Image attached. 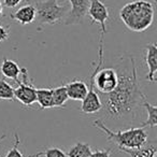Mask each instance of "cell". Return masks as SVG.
I'll use <instances>...</instances> for the list:
<instances>
[{
  "label": "cell",
  "mask_w": 157,
  "mask_h": 157,
  "mask_svg": "<svg viewBox=\"0 0 157 157\" xmlns=\"http://www.w3.org/2000/svg\"><path fill=\"white\" fill-rule=\"evenodd\" d=\"M8 38H9V30L6 27L0 25V43L8 40Z\"/></svg>",
  "instance_id": "obj_22"
},
{
  "label": "cell",
  "mask_w": 157,
  "mask_h": 157,
  "mask_svg": "<svg viewBox=\"0 0 157 157\" xmlns=\"http://www.w3.org/2000/svg\"><path fill=\"white\" fill-rule=\"evenodd\" d=\"M88 16L93 23H97L100 26V41L99 44H103V37L107 33V21L109 20V10L107 6L100 0H90Z\"/></svg>",
  "instance_id": "obj_6"
},
{
  "label": "cell",
  "mask_w": 157,
  "mask_h": 157,
  "mask_svg": "<svg viewBox=\"0 0 157 157\" xmlns=\"http://www.w3.org/2000/svg\"><path fill=\"white\" fill-rule=\"evenodd\" d=\"M66 90L69 99L76 101H82L87 95L88 87L87 84L82 80H73L66 84Z\"/></svg>",
  "instance_id": "obj_10"
},
{
  "label": "cell",
  "mask_w": 157,
  "mask_h": 157,
  "mask_svg": "<svg viewBox=\"0 0 157 157\" xmlns=\"http://www.w3.org/2000/svg\"><path fill=\"white\" fill-rule=\"evenodd\" d=\"M102 108L100 97L93 85V78L90 76V87H88L87 95L82 100L81 111L85 114H97Z\"/></svg>",
  "instance_id": "obj_8"
},
{
  "label": "cell",
  "mask_w": 157,
  "mask_h": 157,
  "mask_svg": "<svg viewBox=\"0 0 157 157\" xmlns=\"http://www.w3.org/2000/svg\"><path fill=\"white\" fill-rule=\"evenodd\" d=\"M113 68L118 75L117 85L108 94H99L102 108L97 114L103 123H132L141 114L142 102L146 98L138 80L135 58L122 56Z\"/></svg>",
  "instance_id": "obj_1"
},
{
  "label": "cell",
  "mask_w": 157,
  "mask_h": 157,
  "mask_svg": "<svg viewBox=\"0 0 157 157\" xmlns=\"http://www.w3.org/2000/svg\"><path fill=\"white\" fill-rule=\"evenodd\" d=\"M154 6L146 0H136L124 6L120 11V18L131 31L142 33L148 29L154 21Z\"/></svg>",
  "instance_id": "obj_2"
},
{
  "label": "cell",
  "mask_w": 157,
  "mask_h": 157,
  "mask_svg": "<svg viewBox=\"0 0 157 157\" xmlns=\"http://www.w3.org/2000/svg\"><path fill=\"white\" fill-rule=\"evenodd\" d=\"M142 108L146 110V113H147V118H146L145 122L142 123L141 127L145 128V127H153L157 126V107L155 105H152L147 101V99H144L143 102H142Z\"/></svg>",
  "instance_id": "obj_15"
},
{
  "label": "cell",
  "mask_w": 157,
  "mask_h": 157,
  "mask_svg": "<svg viewBox=\"0 0 157 157\" xmlns=\"http://www.w3.org/2000/svg\"><path fill=\"white\" fill-rule=\"evenodd\" d=\"M118 150L128 154L130 157H157V147L155 144H145L140 148L118 147Z\"/></svg>",
  "instance_id": "obj_13"
},
{
  "label": "cell",
  "mask_w": 157,
  "mask_h": 157,
  "mask_svg": "<svg viewBox=\"0 0 157 157\" xmlns=\"http://www.w3.org/2000/svg\"><path fill=\"white\" fill-rule=\"evenodd\" d=\"M20 144H21V139L20 136H18L17 132H14V144L9 151H8L7 155L5 157H28L25 156V155L22 154V152L20 151Z\"/></svg>",
  "instance_id": "obj_20"
},
{
  "label": "cell",
  "mask_w": 157,
  "mask_h": 157,
  "mask_svg": "<svg viewBox=\"0 0 157 157\" xmlns=\"http://www.w3.org/2000/svg\"><path fill=\"white\" fill-rule=\"evenodd\" d=\"M36 20L41 25H56L63 22L67 15L68 6L61 5L59 0L36 1Z\"/></svg>",
  "instance_id": "obj_4"
},
{
  "label": "cell",
  "mask_w": 157,
  "mask_h": 157,
  "mask_svg": "<svg viewBox=\"0 0 157 157\" xmlns=\"http://www.w3.org/2000/svg\"><path fill=\"white\" fill-rule=\"evenodd\" d=\"M28 157H30V156H28Z\"/></svg>",
  "instance_id": "obj_27"
},
{
  "label": "cell",
  "mask_w": 157,
  "mask_h": 157,
  "mask_svg": "<svg viewBox=\"0 0 157 157\" xmlns=\"http://www.w3.org/2000/svg\"><path fill=\"white\" fill-rule=\"evenodd\" d=\"M152 1H153L154 3H156V2H157V0H152Z\"/></svg>",
  "instance_id": "obj_26"
},
{
  "label": "cell",
  "mask_w": 157,
  "mask_h": 157,
  "mask_svg": "<svg viewBox=\"0 0 157 157\" xmlns=\"http://www.w3.org/2000/svg\"><path fill=\"white\" fill-rule=\"evenodd\" d=\"M69 1L71 9L68 11L63 24L65 25H80L83 24L84 18L87 15L90 0H63Z\"/></svg>",
  "instance_id": "obj_7"
},
{
  "label": "cell",
  "mask_w": 157,
  "mask_h": 157,
  "mask_svg": "<svg viewBox=\"0 0 157 157\" xmlns=\"http://www.w3.org/2000/svg\"><path fill=\"white\" fill-rule=\"evenodd\" d=\"M94 127L102 131L108 141H113L117 147L125 148H140L147 143V133L143 127L129 128L127 130H111L102 121H94Z\"/></svg>",
  "instance_id": "obj_3"
},
{
  "label": "cell",
  "mask_w": 157,
  "mask_h": 157,
  "mask_svg": "<svg viewBox=\"0 0 157 157\" xmlns=\"http://www.w3.org/2000/svg\"><path fill=\"white\" fill-rule=\"evenodd\" d=\"M22 80L17 84V87L14 88V98L18 100L25 107H31L37 102L36 98V88L33 83L29 82L28 71L26 68H21Z\"/></svg>",
  "instance_id": "obj_5"
},
{
  "label": "cell",
  "mask_w": 157,
  "mask_h": 157,
  "mask_svg": "<svg viewBox=\"0 0 157 157\" xmlns=\"http://www.w3.org/2000/svg\"><path fill=\"white\" fill-rule=\"evenodd\" d=\"M53 90V105L56 108H61L66 105L69 97L67 94L66 86H58L56 88H52Z\"/></svg>",
  "instance_id": "obj_17"
},
{
  "label": "cell",
  "mask_w": 157,
  "mask_h": 157,
  "mask_svg": "<svg viewBox=\"0 0 157 157\" xmlns=\"http://www.w3.org/2000/svg\"><path fill=\"white\" fill-rule=\"evenodd\" d=\"M3 14V7H2V3H1V1H0V17L2 16Z\"/></svg>",
  "instance_id": "obj_24"
},
{
  "label": "cell",
  "mask_w": 157,
  "mask_h": 157,
  "mask_svg": "<svg viewBox=\"0 0 157 157\" xmlns=\"http://www.w3.org/2000/svg\"><path fill=\"white\" fill-rule=\"evenodd\" d=\"M111 148L108 150H97L95 152H92L90 157H111Z\"/></svg>",
  "instance_id": "obj_21"
},
{
  "label": "cell",
  "mask_w": 157,
  "mask_h": 157,
  "mask_svg": "<svg viewBox=\"0 0 157 157\" xmlns=\"http://www.w3.org/2000/svg\"><path fill=\"white\" fill-rule=\"evenodd\" d=\"M36 98H37V102L41 109L54 108L52 88H38V90H36Z\"/></svg>",
  "instance_id": "obj_14"
},
{
  "label": "cell",
  "mask_w": 157,
  "mask_h": 157,
  "mask_svg": "<svg viewBox=\"0 0 157 157\" xmlns=\"http://www.w3.org/2000/svg\"><path fill=\"white\" fill-rule=\"evenodd\" d=\"M0 69H1V73H2L6 78L13 80L16 84H18L21 82L20 78H18L21 74V68L18 67V65L14 60L3 58Z\"/></svg>",
  "instance_id": "obj_12"
},
{
  "label": "cell",
  "mask_w": 157,
  "mask_h": 157,
  "mask_svg": "<svg viewBox=\"0 0 157 157\" xmlns=\"http://www.w3.org/2000/svg\"><path fill=\"white\" fill-rule=\"evenodd\" d=\"M0 100H14V88L6 80H0Z\"/></svg>",
  "instance_id": "obj_18"
},
{
  "label": "cell",
  "mask_w": 157,
  "mask_h": 157,
  "mask_svg": "<svg viewBox=\"0 0 157 157\" xmlns=\"http://www.w3.org/2000/svg\"><path fill=\"white\" fill-rule=\"evenodd\" d=\"M146 55L145 61L148 68V72L146 74V81L150 83H154L156 80V72H157V45L156 43H148L146 45Z\"/></svg>",
  "instance_id": "obj_9"
},
{
  "label": "cell",
  "mask_w": 157,
  "mask_h": 157,
  "mask_svg": "<svg viewBox=\"0 0 157 157\" xmlns=\"http://www.w3.org/2000/svg\"><path fill=\"white\" fill-rule=\"evenodd\" d=\"M22 1H23V0H3V3H5V6L7 8L12 9V8L17 7V6L20 5Z\"/></svg>",
  "instance_id": "obj_23"
},
{
  "label": "cell",
  "mask_w": 157,
  "mask_h": 157,
  "mask_svg": "<svg viewBox=\"0 0 157 157\" xmlns=\"http://www.w3.org/2000/svg\"><path fill=\"white\" fill-rule=\"evenodd\" d=\"M40 156H44V157H67L66 153L63 150H60L59 147H50L46 148L45 151H42L39 152L35 155H30V157H40Z\"/></svg>",
  "instance_id": "obj_19"
},
{
  "label": "cell",
  "mask_w": 157,
  "mask_h": 157,
  "mask_svg": "<svg viewBox=\"0 0 157 157\" xmlns=\"http://www.w3.org/2000/svg\"><path fill=\"white\" fill-rule=\"evenodd\" d=\"M11 18L21 25L31 24L36 20V8L33 5H26L11 14Z\"/></svg>",
  "instance_id": "obj_11"
},
{
  "label": "cell",
  "mask_w": 157,
  "mask_h": 157,
  "mask_svg": "<svg viewBox=\"0 0 157 157\" xmlns=\"http://www.w3.org/2000/svg\"><path fill=\"white\" fill-rule=\"evenodd\" d=\"M6 138H7V135H6V133H5V135H2V136H0V142L3 141V140H5Z\"/></svg>",
  "instance_id": "obj_25"
},
{
  "label": "cell",
  "mask_w": 157,
  "mask_h": 157,
  "mask_svg": "<svg viewBox=\"0 0 157 157\" xmlns=\"http://www.w3.org/2000/svg\"><path fill=\"white\" fill-rule=\"evenodd\" d=\"M92 152L93 151L90 144L78 141L69 148L66 155L67 157H90Z\"/></svg>",
  "instance_id": "obj_16"
}]
</instances>
